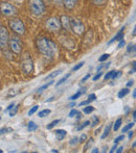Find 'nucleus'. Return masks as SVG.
I'll list each match as a JSON object with an SVG mask.
<instances>
[{
	"label": "nucleus",
	"instance_id": "42",
	"mask_svg": "<svg viewBox=\"0 0 136 153\" xmlns=\"http://www.w3.org/2000/svg\"><path fill=\"white\" fill-rule=\"evenodd\" d=\"M86 140H87V135H86V134H82V137H80V143H83V142H85Z\"/></svg>",
	"mask_w": 136,
	"mask_h": 153
},
{
	"label": "nucleus",
	"instance_id": "54",
	"mask_svg": "<svg viewBox=\"0 0 136 153\" xmlns=\"http://www.w3.org/2000/svg\"><path fill=\"white\" fill-rule=\"evenodd\" d=\"M98 149H96V148H94L93 150H92V153H98Z\"/></svg>",
	"mask_w": 136,
	"mask_h": 153
},
{
	"label": "nucleus",
	"instance_id": "22",
	"mask_svg": "<svg viewBox=\"0 0 136 153\" xmlns=\"http://www.w3.org/2000/svg\"><path fill=\"white\" fill-rule=\"evenodd\" d=\"M62 72V70H58V71H55V72H53L50 75H48L47 77H45V79H51V78H53V77H56V76H58V75L60 74V73Z\"/></svg>",
	"mask_w": 136,
	"mask_h": 153
},
{
	"label": "nucleus",
	"instance_id": "17",
	"mask_svg": "<svg viewBox=\"0 0 136 153\" xmlns=\"http://www.w3.org/2000/svg\"><path fill=\"white\" fill-rule=\"evenodd\" d=\"M129 92H130V91H129V89H128V88H126V89H122V90H120V91L118 92V95H117V96H118V98H124L125 96H127V95L129 94Z\"/></svg>",
	"mask_w": 136,
	"mask_h": 153
},
{
	"label": "nucleus",
	"instance_id": "34",
	"mask_svg": "<svg viewBox=\"0 0 136 153\" xmlns=\"http://www.w3.org/2000/svg\"><path fill=\"white\" fill-rule=\"evenodd\" d=\"M92 120H93L92 123H90V124H91V126H95V125L98 124V117H95V116H94V117L92 118Z\"/></svg>",
	"mask_w": 136,
	"mask_h": 153
},
{
	"label": "nucleus",
	"instance_id": "55",
	"mask_svg": "<svg viewBox=\"0 0 136 153\" xmlns=\"http://www.w3.org/2000/svg\"><path fill=\"white\" fill-rule=\"evenodd\" d=\"M69 106H70V107H74V106H75V103H74V102H73V103H71V104L69 105Z\"/></svg>",
	"mask_w": 136,
	"mask_h": 153
},
{
	"label": "nucleus",
	"instance_id": "16",
	"mask_svg": "<svg viewBox=\"0 0 136 153\" xmlns=\"http://www.w3.org/2000/svg\"><path fill=\"white\" fill-rule=\"evenodd\" d=\"M85 91H86V89H85V88H84V89H83V90H81V91H80V92L75 93V94L73 95V96H71V97H70V100H72V101H73V100H75V99L80 98V97H81L82 95H83L84 93H85Z\"/></svg>",
	"mask_w": 136,
	"mask_h": 153
},
{
	"label": "nucleus",
	"instance_id": "11",
	"mask_svg": "<svg viewBox=\"0 0 136 153\" xmlns=\"http://www.w3.org/2000/svg\"><path fill=\"white\" fill-rule=\"evenodd\" d=\"M77 5V0H63V6L66 10H73Z\"/></svg>",
	"mask_w": 136,
	"mask_h": 153
},
{
	"label": "nucleus",
	"instance_id": "52",
	"mask_svg": "<svg viewBox=\"0 0 136 153\" xmlns=\"http://www.w3.org/2000/svg\"><path fill=\"white\" fill-rule=\"evenodd\" d=\"M104 67H105V65H101L100 67H98V71H101L104 68Z\"/></svg>",
	"mask_w": 136,
	"mask_h": 153
},
{
	"label": "nucleus",
	"instance_id": "4",
	"mask_svg": "<svg viewBox=\"0 0 136 153\" xmlns=\"http://www.w3.org/2000/svg\"><path fill=\"white\" fill-rule=\"evenodd\" d=\"M21 67H22L23 72L26 75H31L34 71V62L32 59L31 54L27 52H25L22 55V59H21Z\"/></svg>",
	"mask_w": 136,
	"mask_h": 153
},
{
	"label": "nucleus",
	"instance_id": "6",
	"mask_svg": "<svg viewBox=\"0 0 136 153\" xmlns=\"http://www.w3.org/2000/svg\"><path fill=\"white\" fill-rule=\"evenodd\" d=\"M45 28L49 32H59L61 30V22L58 17H50L45 21Z\"/></svg>",
	"mask_w": 136,
	"mask_h": 153
},
{
	"label": "nucleus",
	"instance_id": "18",
	"mask_svg": "<svg viewBox=\"0 0 136 153\" xmlns=\"http://www.w3.org/2000/svg\"><path fill=\"white\" fill-rule=\"evenodd\" d=\"M69 77H70V74H66L65 76L62 77V78L60 79V80L58 81L57 83H56V87H60V85H63V83L65 82L66 80H67V79L69 78Z\"/></svg>",
	"mask_w": 136,
	"mask_h": 153
},
{
	"label": "nucleus",
	"instance_id": "25",
	"mask_svg": "<svg viewBox=\"0 0 136 153\" xmlns=\"http://www.w3.org/2000/svg\"><path fill=\"white\" fill-rule=\"evenodd\" d=\"M59 123H60V120H55V121H53V122L50 123V124L47 125L46 128H47V129H53V127H55L57 124H59Z\"/></svg>",
	"mask_w": 136,
	"mask_h": 153
},
{
	"label": "nucleus",
	"instance_id": "5",
	"mask_svg": "<svg viewBox=\"0 0 136 153\" xmlns=\"http://www.w3.org/2000/svg\"><path fill=\"white\" fill-rule=\"evenodd\" d=\"M0 14L5 18L15 17L17 15V8L10 2H1L0 3Z\"/></svg>",
	"mask_w": 136,
	"mask_h": 153
},
{
	"label": "nucleus",
	"instance_id": "58",
	"mask_svg": "<svg viewBox=\"0 0 136 153\" xmlns=\"http://www.w3.org/2000/svg\"><path fill=\"white\" fill-rule=\"evenodd\" d=\"M0 120H1V118H0Z\"/></svg>",
	"mask_w": 136,
	"mask_h": 153
},
{
	"label": "nucleus",
	"instance_id": "30",
	"mask_svg": "<svg viewBox=\"0 0 136 153\" xmlns=\"http://www.w3.org/2000/svg\"><path fill=\"white\" fill-rule=\"evenodd\" d=\"M89 124H90V121H86L85 123H83V125H81V126L77 127V130H82V129H84V128H85V127H87Z\"/></svg>",
	"mask_w": 136,
	"mask_h": 153
},
{
	"label": "nucleus",
	"instance_id": "21",
	"mask_svg": "<svg viewBox=\"0 0 136 153\" xmlns=\"http://www.w3.org/2000/svg\"><path fill=\"white\" fill-rule=\"evenodd\" d=\"M49 114H50V109H43V111H41L40 113H39V117L44 118V117H46V116H48Z\"/></svg>",
	"mask_w": 136,
	"mask_h": 153
},
{
	"label": "nucleus",
	"instance_id": "29",
	"mask_svg": "<svg viewBox=\"0 0 136 153\" xmlns=\"http://www.w3.org/2000/svg\"><path fill=\"white\" fill-rule=\"evenodd\" d=\"M38 108H39V106H38V105H36V106H34L33 108H31V109H29V116L34 115V114L36 113L37 111H38Z\"/></svg>",
	"mask_w": 136,
	"mask_h": 153
},
{
	"label": "nucleus",
	"instance_id": "45",
	"mask_svg": "<svg viewBox=\"0 0 136 153\" xmlns=\"http://www.w3.org/2000/svg\"><path fill=\"white\" fill-rule=\"evenodd\" d=\"M14 105H15V103H12V104H10L8 107H6V109H5V111H5V113H6V111H10L11 109H12V107L14 106Z\"/></svg>",
	"mask_w": 136,
	"mask_h": 153
},
{
	"label": "nucleus",
	"instance_id": "51",
	"mask_svg": "<svg viewBox=\"0 0 136 153\" xmlns=\"http://www.w3.org/2000/svg\"><path fill=\"white\" fill-rule=\"evenodd\" d=\"M133 135H134V132H133V131H130V132H129V139H132Z\"/></svg>",
	"mask_w": 136,
	"mask_h": 153
},
{
	"label": "nucleus",
	"instance_id": "46",
	"mask_svg": "<svg viewBox=\"0 0 136 153\" xmlns=\"http://www.w3.org/2000/svg\"><path fill=\"white\" fill-rule=\"evenodd\" d=\"M133 85H134V81H133V80H130V81H128V83H127V87L130 88V87H132Z\"/></svg>",
	"mask_w": 136,
	"mask_h": 153
},
{
	"label": "nucleus",
	"instance_id": "53",
	"mask_svg": "<svg viewBox=\"0 0 136 153\" xmlns=\"http://www.w3.org/2000/svg\"><path fill=\"white\" fill-rule=\"evenodd\" d=\"M133 119H136V111H133Z\"/></svg>",
	"mask_w": 136,
	"mask_h": 153
},
{
	"label": "nucleus",
	"instance_id": "35",
	"mask_svg": "<svg viewBox=\"0 0 136 153\" xmlns=\"http://www.w3.org/2000/svg\"><path fill=\"white\" fill-rule=\"evenodd\" d=\"M114 72H115V71H110V72H108L107 74L105 75V79H106V80H107V79L112 78V75H113Z\"/></svg>",
	"mask_w": 136,
	"mask_h": 153
},
{
	"label": "nucleus",
	"instance_id": "8",
	"mask_svg": "<svg viewBox=\"0 0 136 153\" xmlns=\"http://www.w3.org/2000/svg\"><path fill=\"white\" fill-rule=\"evenodd\" d=\"M8 46H10L11 50L15 54H20L22 52V44H21V41L18 36H14L12 38H10L8 40Z\"/></svg>",
	"mask_w": 136,
	"mask_h": 153
},
{
	"label": "nucleus",
	"instance_id": "2",
	"mask_svg": "<svg viewBox=\"0 0 136 153\" xmlns=\"http://www.w3.org/2000/svg\"><path fill=\"white\" fill-rule=\"evenodd\" d=\"M29 8L34 16L40 17L46 10V5L43 0H29Z\"/></svg>",
	"mask_w": 136,
	"mask_h": 153
},
{
	"label": "nucleus",
	"instance_id": "31",
	"mask_svg": "<svg viewBox=\"0 0 136 153\" xmlns=\"http://www.w3.org/2000/svg\"><path fill=\"white\" fill-rule=\"evenodd\" d=\"M84 64H85V62H79V64H77V66H75V67H73V69H72V70H73V71H77V70H79V69H81L82 67L84 66Z\"/></svg>",
	"mask_w": 136,
	"mask_h": 153
},
{
	"label": "nucleus",
	"instance_id": "26",
	"mask_svg": "<svg viewBox=\"0 0 136 153\" xmlns=\"http://www.w3.org/2000/svg\"><path fill=\"white\" fill-rule=\"evenodd\" d=\"M133 126H134V122H133V123H129L128 125H126V126L124 127V129H122V132L125 133V132H127V131H129Z\"/></svg>",
	"mask_w": 136,
	"mask_h": 153
},
{
	"label": "nucleus",
	"instance_id": "12",
	"mask_svg": "<svg viewBox=\"0 0 136 153\" xmlns=\"http://www.w3.org/2000/svg\"><path fill=\"white\" fill-rule=\"evenodd\" d=\"M124 29H125V27H124V28H122V30H120L119 32H118V33L116 34V36H114V38L112 39V40L110 41L109 43H108V45H111L112 43L116 42V41H120V40H122V39H124V36H125L124 32H122V31H124Z\"/></svg>",
	"mask_w": 136,
	"mask_h": 153
},
{
	"label": "nucleus",
	"instance_id": "3",
	"mask_svg": "<svg viewBox=\"0 0 136 153\" xmlns=\"http://www.w3.org/2000/svg\"><path fill=\"white\" fill-rule=\"evenodd\" d=\"M8 26L15 34H18V36H23L26 31L24 22L21 19L16 18V17L8 20Z\"/></svg>",
	"mask_w": 136,
	"mask_h": 153
},
{
	"label": "nucleus",
	"instance_id": "49",
	"mask_svg": "<svg viewBox=\"0 0 136 153\" xmlns=\"http://www.w3.org/2000/svg\"><path fill=\"white\" fill-rule=\"evenodd\" d=\"M56 2H57L59 5H63V0H56Z\"/></svg>",
	"mask_w": 136,
	"mask_h": 153
},
{
	"label": "nucleus",
	"instance_id": "20",
	"mask_svg": "<svg viewBox=\"0 0 136 153\" xmlns=\"http://www.w3.org/2000/svg\"><path fill=\"white\" fill-rule=\"evenodd\" d=\"M93 111H94V107L91 106V105H88V106L84 107V109H83L84 114H86V115H89V114H91Z\"/></svg>",
	"mask_w": 136,
	"mask_h": 153
},
{
	"label": "nucleus",
	"instance_id": "1",
	"mask_svg": "<svg viewBox=\"0 0 136 153\" xmlns=\"http://www.w3.org/2000/svg\"><path fill=\"white\" fill-rule=\"evenodd\" d=\"M36 46L39 52L47 57L55 56L58 52L57 44L53 41H51L50 39H47L45 36H39L37 39Z\"/></svg>",
	"mask_w": 136,
	"mask_h": 153
},
{
	"label": "nucleus",
	"instance_id": "28",
	"mask_svg": "<svg viewBox=\"0 0 136 153\" xmlns=\"http://www.w3.org/2000/svg\"><path fill=\"white\" fill-rule=\"evenodd\" d=\"M108 57H110V54H108V53H105V54H103L102 56H101L100 59H98V62H103L107 61Z\"/></svg>",
	"mask_w": 136,
	"mask_h": 153
},
{
	"label": "nucleus",
	"instance_id": "14",
	"mask_svg": "<svg viewBox=\"0 0 136 153\" xmlns=\"http://www.w3.org/2000/svg\"><path fill=\"white\" fill-rule=\"evenodd\" d=\"M75 117H77V119L79 118H81V113H80L77 109H71L70 111V113H69V118H75Z\"/></svg>",
	"mask_w": 136,
	"mask_h": 153
},
{
	"label": "nucleus",
	"instance_id": "32",
	"mask_svg": "<svg viewBox=\"0 0 136 153\" xmlns=\"http://www.w3.org/2000/svg\"><path fill=\"white\" fill-rule=\"evenodd\" d=\"M92 144H93V139H90L89 141H88L87 145H86V146H85V148H84V149H85V151H86V150L89 149V147H91Z\"/></svg>",
	"mask_w": 136,
	"mask_h": 153
},
{
	"label": "nucleus",
	"instance_id": "44",
	"mask_svg": "<svg viewBox=\"0 0 136 153\" xmlns=\"http://www.w3.org/2000/svg\"><path fill=\"white\" fill-rule=\"evenodd\" d=\"M77 137H74L72 140H71L70 143H69V144H70V145H75V144H77Z\"/></svg>",
	"mask_w": 136,
	"mask_h": 153
},
{
	"label": "nucleus",
	"instance_id": "15",
	"mask_svg": "<svg viewBox=\"0 0 136 153\" xmlns=\"http://www.w3.org/2000/svg\"><path fill=\"white\" fill-rule=\"evenodd\" d=\"M111 127H112V125H111V124H108L107 126H106L105 131H104V133L102 134V137H101V139L104 140V139H106V137H108V134L110 133V130H111Z\"/></svg>",
	"mask_w": 136,
	"mask_h": 153
},
{
	"label": "nucleus",
	"instance_id": "40",
	"mask_svg": "<svg viewBox=\"0 0 136 153\" xmlns=\"http://www.w3.org/2000/svg\"><path fill=\"white\" fill-rule=\"evenodd\" d=\"M102 75H103V73H102V72H98V74H96L95 76L93 77V80H94V81H96L98 79H100L101 77H102Z\"/></svg>",
	"mask_w": 136,
	"mask_h": 153
},
{
	"label": "nucleus",
	"instance_id": "48",
	"mask_svg": "<svg viewBox=\"0 0 136 153\" xmlns=\"http://www.w3.org/2000/svg\"><path fill=\"white\" fill-rule=\"evenodd\" d=\"M116 148H117V145H116V144H115V145H114L113 147H112V149L110 150V152H111V153H113V152H114V151H115V150H116Z\"/></svg>",
	"mask_w": 136,
	"mask_h": 153
},
{
	"label": "nucleus",
	"instance_id": "37",
	"mask_svg": "<svg viewBox=\"0 0 136 153\" xmlns=\"http://www.w3.org/2000/svg\"><path fill=\"white\" fill-rule=\"evenodd\" d=\"M127 51H128V52H132V51H135V45L134 44H130V45H129V46H128V50H127Z\"/></svg>",
	"mask_w": 136,
	"mask_h": 153
},
{
	"label": "nucleus",
	"instance_id": "23",
	"mask_svg": "<svg viewBox=\"0 0 136 153\" xmlns=\"http://www.w3.org/2000/svg\"><path fill=\"white\" fill-rule=\"evenodd\" d=\"M17 111H18V105H14V106L12 107V109L10 111V116L11 117H14L17 114Z\"/></svg>",
	"mask_w": 136,
	"mask_h": 153
},
{
	"label": "nucleus",
	"instance_id": "57",
	"mask_svg": "<svg viewBox=\"0 0 136 153\" xmlns=\"http://www.w3.org/2000/svg\"><path fill=\"white\" fill-rule=\"evenodd\" d=\"M2 152H3V151H2V150H0V153H2Z\"/></svg>",
	"mask_w": 136,
	"mask_h": 153
},
{
	"label": "nucleus",
	"instance_id": "47",
	"mask_svg": "<svg viewBox=\"0 0 136 153\" xmlns=\"http://www.w3.org/2000/svg\"><path fill=\"white\" fill-rule=\"evenodd\" d=\"M89 77H90V74L86 75V76H85V77H84V78H83V79H82V82H85V81H86V80H87V79H88V78H89Z\"/></svg>",
	"mask_w": 136,
	"mask_h": 153
},
{
	"label": "nucleus",
	"instance_id": "7",
	"mask_svg": "<svg viewBox=\"0 0 136 153\" xmlns=\"http://www.w3.org/2000/svg\"><path fill=\"white\" fill-rule=\"evenodd\" d=\"M70 30L77 36H82L85 32V26L81 20L77 18H70Z\"/></svg>",
	"mask_w": 136,
	"mask_h": 153
},
{
	"label": "nucleus",
	"instance_id": "43",
	"mask_svg": "<svg viewBox=\"0 0 136 153\" xmlns=\"http://www.w3.org/2000/svg\"><path fill=\"white\" fill-rule=\"evenodd\" d=\"M88 99H89V100H91V101H94L96 99L95 94H90L89 96H88Z\"/></svg>",
	"mask_w": 136,
	"mask_h": 153
},
{
	"label": "nucleus",
	"instance_id": "39",
	"mask_svg": "<svg viewBox=\"0 0 136 153\" xmlns=\"http://www.w3.org/2000/svg\"><path fill=\"white\" fill-rule=\"evenodd\" d=\"M126 45V42H125V40L122 39V40H120L119 41V44H118V46H117V48L118 49H120V48H122V47Z\"/></svg>",
	"mask_w": 136,
	"mask_h": 153
},
{
	"label": "nucleus",
	"instance_id": "41",
	"mask_svg": "<svg viewBox=\"0 0 136 153\" xmlns=\"http://www.w3.org/2000/svg\"><path fill=\"white\" fill-rule=\"evenodd\" d=\"M92 101L91 100H89V99H88V100H86V101H83V102H81L80 103V106H83V105H87V104H89V103H91Z\"/></svg>",
	"mask_w": 136,
	"mask_h": 153
},
{
	"label": "nucleus",
	"instance_id": "10",
	"mask_svg": "<svg viewBox=\"0 0 136 153\" xmlns=\"http://www.w3.org/2000/svg\"><path fill=\"white\" fill-rule=\"evenodd\" d=\"M60 22H61L62 28L67 31L70 30V17H68L67 15H62L60 18Z\"/></svg>",
	"mask_w": 136,
	"mask_h": 153
},
{
	"label": "nucleus",
	"instance_id": "38",
	"mask_svg": "<svg viewBox=\"0 0 136 153\" xmlns=\"http://www.w3.org/2000/svg\"><path fill=\"white\" fill-rule=\"evenodd\" d=\"M8 131H12V129H11V128H1V129H0V135L4 134V133L8 132Z\"/></svg>",
	"mask_w": 136,
	"mask_h": 153
},
{
	"label": "nucleus",
	"instance_id": "56",
	"mask_svg": "<svg viewBox=\"0 0 136 153\" xmlns=\"http://www.w3.org/2000/svg\"><path fill=\"white\" fill-rule=\"evenodd\" d=\"M133 98H136V92H133Z\"/></svg>",
	"mask_w": 136,
	"mask_h": 153
},
{
	"label": "nucleus",
	"instance_id": "19",
	"mask_svg": "<svg viewBox=\"0 0 136 153\" xmlns=\"http://www.w3.org/2000/svg\"><path fill=\"white\" fill-rule=\"evenodd\" d=\"M37 128H38V125H37L35 122H29V125H27L29 131H35V130H37Z\"/></svg>",
	"mask_w": 136,
	"mask_h": 153
},
{
	"label": "nucleus",
	"instance_id": "9",
	"mask_svg": "<svg viewBox=\"0 0 136 153\" xmlns=\"http://www.w3.org/2000/svg\"><path fill=\"white\" fill-rule=\"evenodd\" d=\"M8 40H10L8 30L6 29L5 26L0 24V48L5 49L6 46L8 45Z\"/></svg>",
	"mask_w": 136,
	"mask_h": 153
},
{
	"label": "nucleus",
	"instance_id": "36",
	"mask_svg": "<svg viewBox=\"0 0 136 153\" xmlns=\"http://www.w3.org/2000/svg\"><path fill=\"white\" fill-rule=\"evenodd\" d=\"M124 139H125V135H124V134L119 135V137H116V139H115V141H114V143H115V144L119 143V142H122Z\"/></svg>",
	"mask_w": 136,
	"mask_h": 153
},
{
	"label": "nucleus",
	"instance_id": "27",
	"mask_svg": "<svg viewBox=\"0 0 136 153\" xmlns=\"http://www.w3.org/2000/svg\"><path fill=\"white\" fill-rule=\"evenodd\" d=\"M53 82H55V81H50V82H47V83H45V85H42V87H41V88H40V89H39V90H38V91H39V92H42V91H43V90L47 89V88H48V87H49V85H53Z\"/></svg>",
	"mask_w": 136,
	"mask_h": 153
},
{
	"label": "nucleus",
	"instance_id": "13",
	"mask_svg": "<svg viewBox=\"0 0 136 153\" xmlns=\"http://www.w3.org/2000/svg\"><path fill=\"white\" fill-rule=\"evenodd\" d=\"M66 134H67V131L66 130H63V129H57L56 130V135H57L58 141H62L66 137Z\"/></svg>",
	"mask_w": 136,
	"mask_h": 153
},
{
	"label": "nucleus",
	"instance_id": "59",
	"mask_svg": "<svg viewBox=\"0 0 136 153\" xmlns=\"http://www.w3.org/2000/svg\"><path fill=\"white\" fill-rule=\"evenodd\" d=\"M0 111H1V108H0Z\"/></svg>",
	"mask_w": 136,
	"mask_h": 153
},
{
	"label": "nucleus",
	"instance_id": "50",
	"mask_svg": "<svg viewBox=\"0 0 136 153\" xmlns=\"http://www.w3.org/2000/svg\"><path fill=\"white\" fill-rule=\"evenodd\" d=\"M116 149H117V148H116ZM122 149H124V147H119V148H118L117 150H116V152H117V153H120V152H122Z\"/></svg>",
	"mask_w": 136,
	"mask_h": 153
},
{
	"label": "nucleus",
	"instance_id": "24",
	"mask_svg": "<svg viewBox=\"0 0 136 153\" xmlns=\"http://www.w3.org/2000/svg\"><path fill=\"white\" fill-rule=\"evenodd\" d=\"M120 125H122V119H117L116 120V122H115V124H114V126H113V129H114V131H116V130H118V128L120 127Z\"/></svg>",
	"mask_w": 136,
	"mask_h": 153
},
{
	"label": "nucleus",
	"instance_id": "33",
	"mask_svg": "<svg viewBox=\"0 0 136 153\" xmlns=\"http://www.w3.org/2000/svg\"><path fill=\"white\" fill-rule=\"evenodd\" d=\"M92 1H93V3L96 4V5H102V4L106 3L107 0H92Z\"/></svg>",
	"mask_w": 136,
	"mask_h": 153
}]
</instances>
